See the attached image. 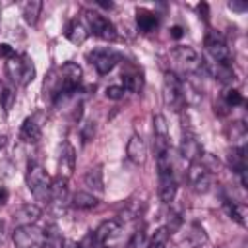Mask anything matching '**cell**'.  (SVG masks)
<instances>
[{"mask_svg":"<svg viewBox=\"0 0 248 248\" xmlns=\"http://www.w3.org/2000/svg\"><path fill=\"white\" fill-rule=\"evenodd\" d=\"M203 145L200 143V140L194 134H184L182 141H180V155L188 161V163H196L202 159L203 155Z\"/></svg>","mask_w":248,"mask_h":248,"instance_id":"7c38bea8","label":"cell"},{"mask_svg":"<svg viewBox=\"0 0 248 248\" xmlns=\"http://www.w3.org/2000/svg\"><path fill=\"white\" fill-rule=\"evenodd\" d=\"M225 209H227V213L231 215V219H234L238 225H246V221H244V211L234 203V202H231V200H225Z\"/></svg>","mask_w":248,"mask_h":248,"instance_id":"4dcf8cb0","label":"cell"},{"mask_svg":"<svg viewBox=\"0 0 248 248\" xmlns=\"http://www.w3.org/2000/svg\"><path fill=\"white\" fill-rule=\"evenodd\" d=\"M6 143H8V138H6L4 134H2V136H0V149H2V147H4Z\"/></svg>","mask_w":248,"mask_h":248,"instance_id":"7bdbcfd3","label":"cell"},{"mask_svg":"<svg viewBox=\"0 0 248 248\" xmlns=\"http://www.w3.org/2000/svg\"><path fill=\"white\" fill-rule=\"evenodd\" d=\"M124 87L122 85H108L107 89H105V95H107V99H112V101H118V99H122L124 97Z\"/></svg>","mask_w":248,"mask_h":248,"instance_id":"e575fe53","label":"cell"},{"mask_svg":"<svg viewBox=\"0 0 248 248\" xmlns=\"http://www.w3.org/2000/svg\"><path fill=\"white\" fill-rule=\"evenodd\" d=\"M143 246H145V232H143V229H140L132 234V238L128 242V248H143Z\"/></svg>","mask_w":248,"mask_h":248,"instance_id":"836d02e7","label":"cell"},{"mask_svg":"<svg viewBox=\"0 0 248 248\" xmlns=\"http://www.w3.org/2000/svg\"><path fill=\"white\" fill-rule=\"evenodd\" d=\"M12 240L16 248H45V231L37 225L16 227Z\"/></svg>","mask_w":248,"mask_h":248,"instance_id":"8992f818","label":"cell"},{"mask_svg":"<svg viewBox=\"0 0 248 248\" xmlns=\"http://www.w3.org/2000/svg\"><path fill=\"white\" fill-rule=\"evenodd\" d=\"M126 157L136 163V165H143L145 159H147V145H145V140L140 136V134H132L128 143H126Z\"/></svg>","mask_w":248,"mask_h":248,"instance_id":"8fae6325","label":"cell"},{"mask_svg":"<svg viewBox=\"0 0 248 248\" xmlns=\"http://www.w3.org/2000/svg\"><path fill=\"white\" fill-rule=\"evenodd\" d=\"M170 58L174 66L186 74H205V62L192 46H174L170 50Z\"/></svg>","mask_w":248,"mask_h":248,"instance_id":"3957f363","label":"cell"},{"mask_svg":"<svg viewBox=\"0 0 248 248\" xmlns=\"http://www.w3.org/2000/svg\"><path fill=\"white\" fill-rule=\"evenodd\" d=\"M229 167L236 174L246 170V147H232L229 151Z\"/></svg>","mask_w":248,"mask_h":248,"instance_id":"d4e9b609","label":"cell"},{"mask_svg":"<svg viewBox=\"0 0 248 248\" xmlns=\"http://www.w3.org/2000/svg\"><path fill=\"white\" fill-rule=\"evenodd\" d=\"M41 217V207L37 203H23L14 211V223L17 227L25 225H35Z\"/></svg>","mask_w":248,"mask_h":248,"instance_id":"5bb4252c","label":"cell"},{"mask_svg":"<svg viewBox=\"0 0 248 248\" xmlns=\"http://www.w3.org/2000/svg\"><path fill=\"white\" fill-rule=\"evenodd\" d=\"M122 87L124 91H130V93H140L141 87H143V78H141V72L138 70H132V72H122Z\"/></svg>","mask_w":248,"mask_h":248,"instance_id":"7402d4cb","label":"cell"},{"mask_svg":"<svg viewBox=\"0 0 248 248\" xmlns=\"http://www.w3.org/2000/svg\"><path fill=\"white\" fill-rule=\"evenodd\" d=\"M41 8H43V2L41 0H27L21 4V16L25 19L27 25H35L37 19H39V14H41Z\"/></svg>","mask_w":248,"mask_h":248,"instance_id":"603a6c76","label":"cell"},{"mask_svg":"<svg viewBox=\"0 0 248 248\" xmlns=\"http://www.w3.org/2000/svg\"><path fill=\"white\" fill-rule=\"evenodd\" d=\"M19 136L23 141L27 143H37L41 140V126L35 122V118H25L23 124H21V130H19Z\"/></svg>","mask_w":248,"mask_h":248,"instance_id":"ffe728a7","label":"cell"},{"mask_svg":"<svg viewBox=\"0 0 248 248\" xmlns=\"http://www.w3.org/2000/svg\"><path fill=\"white\" fill-rule=\"evenodd\" d=\"M163 101L169 108L180 112L184 108V97H182V79L174 72L163 74Z\"/></svg>","mask_w":248,"mask_h":248,"instance_id":"5b68a950","label":"cell"},{"mask_svg":"<svg viewBox=\"0 0 248 248\" xmlns=\"http://www.w3.org/2000/svg\"><path fill=\"white\" fill-rule=\"evenodd\" d=\"M219 248H221V246H219Z\"/></svg>","mask_w":248,"mask_h":248,"instance_id":"7dc6e473","label":"cell"},{"mask_svg":"<svg viewBox=\"0 0 248 248\" xmlns=\"http://www.w3.org/2000/svg\"><path fill=\"white\" fill-rule=\"evenodd\" d=\"M170 238V229L169 227H161L155 231V234L151 236L149 244L145 248H167V242Z\"/></svg>","mask_w":248,"mask_h":248,"instance_id":"4316f807","label":"cell"},{"mask_svg":"<svg viewBox=\"0 0 248 248\" xmlns=\"http://www.w3.org/2000/svg\"><path fill=\"white\" fill-rule=\"evenodd\" d=\"M8 198H10L8 190H6L4 186H0V205H6V203H8Z\"/></svg>","mask_w":248,"mask_h":248,"instance_id":"ab89813d","label":"cell"},{"mask_svg":"<svg viewBox=\"0 0 248 248\" xmlns=\"http://www.w3.org/2000/svg\"><path fill=\"white\" fill-rule=\"evenodd\" d=\"M72 205L76 209H93L97 203H99V198L89 194V192H76L72 198H70Z\"/></svg>","mask_w":248,"mask_h":248,"instance_id":"484cf974","label":"cell"},{"mask_svg":"<svg viewBox=\"0 0 248 248\" xmlns=\"http://www.w3.org/2000/svg\"><path fill=\"white\" fill-rule=\"evenodd\" d=\"M203 46H205V52L209 54V58L213 60L211 64H221V66H231V60H232V54H231V48L227 45V41L223 39L221 33L209 29L205 33V39H203Z\"/></svg>","mask_w":248,"mask_h":248,"instance_id":"277c9868","label":"cell"},{"mask_svg":"<svg viewBox=\"0 0 248 248\" xmlns=\"http://www.w3.org/2000/svg\"><path fill=\"white\" fill-rule=\"evenodd\" d=\"M0 56L2 58H12V56H16V50H14V46H10L8 43H0Z\"/></svg>","mask_w":248,"mask_h":248,"instance_id":"8d00e7d4","label":"cell"},{"mask_svg":"<svg viewBox=\"0 0 248 248\" xmlns=\"http://www.w3.org/2000/svg\"><path fill=\"white\" fill-rule=\"evenodd\" d=\"M0 244H2V242H0Z\"/></svg>","mask_w":248,"mask_h":248,"instance_id":"bcb514c9","label":"cell"},{"mask_svg":"<svg viewBox=\"0 0 248 248\" xmlns=\"http://www.w3.org/2000/svg\"><path fill=\"white\" fill-rule=\"evenodd\" d=\"M35 79V64L29 56H23V78H21V85H27L29 81Z\"/></svg>","mask_w":248,"mask_h":248,"instance_id":"1f68e13d","label":"cell"},{"mask_svg":"<svg viewBox=\"0 0 248 248\" xmlns=\"http://www.w3.org/2000/svg\"><path fill=\"white\" fill-rule=\"evenodd\" d=\"M25 180H27L29 192L33 194V198L39 203H50V184H52V178L46 174V170L41 165L29 163Z\"/></svg>","mask_w":248,"mask_h":248,"instance_id":"7a4b0ae2","label":"cell"},{"mask_svg":"<svg viewBox=\"0 0 248 248\" xmlns=\"http://www.w3.org/2000/svg\"><path fill=\"white\" fill-rule=\"evenodd\" d=\"M186 238H188V242H190L194 248H200L202 244L207 242V234H205L203 227H200V225H192L190 231H188V234H186Z\"/></svg>","mask_w":248,"mask_h":248,"instance_id":"83f0119b","label":"cell"},{"mask_svg":"<svg viewBox=\"0 0 248 248\" xmlns=\"http://www.w3.org/2000/svg\"><path fill=\"white\" fill-rule=\"evenodd\" d=\"M157 169H159V200L163 203H170L176 196V180L172 172L170 149L157 153Z\"/></svg>","mask_w":248,"mask_h":248,"instance_id":"6da1fadb","label":"cell"},{"mask_svg":"<svg viewBox=\"0 0 248 248\" xmlns=\"http://www.w3.org/2000/svg\"><path fill=\"white\" fill-rule=\"evenodd\" d=\"M229 8H231V10H234V12H246V10H248L244 2H234V0H232V2H229Z\"/></svg>","mask_w":248,"mask_h":248,"instance_id":"74e56055","label":"cell"},{"mask_svg":"<svg viewBox=\"0 0 248 248\" xmlns=\"http://www.w3.org/2000/svg\"><path fill=\"white\" fill-rule=\"evenodd\" d=\"M62 248H81V246H79V242H76V240H64V242H62Z\"/></svg>","mask_w":248,"mask_h":248,"instance_id":"60d3db41","label":"cell"},{"mask_svg":"<svg viewBox=\"0 0 248 248\" xmlns=\"http://www.w3.org/2000/svg\"><path fill=\"white\" fill-rule=\"evenodd\" d=\"M95 248H108L107 244H95Z\"/></svg>","mask_w":248,"mask_h":248,"instance_id":"ee69618b","label":"cell"},{"mask_svg":"<svg viewBox=\"0 0 248 248\" xmlns=\"http://www.w3.org/2000/svg\"><path fill=\"white\" fill-rule=\"evenodd\" d=\"M6 76L16 81V83H21V78H23V56L19 58L17 54L8 58L6 60Z\"/></svg>","mask_w":248,"mask_h":248,"instance_id":"cb8c5ba5","label":"cell"},{"mask_svg":"<svg viewBox=\"0 0 248 248\" xmlns=\"http://www.w3.org/2000/svg\"><path fill=\"white\" fill-rule=\"evenodd\" d=\"M76 170V149L66 141L62 145V151H60V159H58V176L60 178H70Z\"/></svg>","mask_w":248,"mask_h":248,"instance_id":"4fadbf2b","label":"cell"},{"mask_svg":"<svg viewBox=\"0 0 248 248\" xmlns=\"http://www.w3.org/2000/svg\"><path fill=\"white\" fill-rule=\"evenodd\" d=\"M0 16H2V4H0Z\"/></svg>","mask_w":248,"mask_h":248,"instance_id":"f6af8a7d","label":"cell"},{"mask_svg":"<svg viewBox=\"0 0 248 248\" xmlns=\"http://www.w3.org/2000/svg\"><path fill=\"white\" fill-rule=\"evenodd\" d=\"M85 21H87V29H89L95 37H99V39H103V41H114V39L118 37L114 23H112L108 17L101 16L99 12L87 10V12H85Z\"/></svg>","mask_w":248,"mask_h":248,"instance_id":"52a82bcc","label":"cell"},{"mask_svg":"<svg viewBox=\"0 0 248 248\" xmlns=\"http://www.w3.org/2000/svg\"><path fill=\"white\" fill-rule=\"evenodd\" d=\"M87 60L101 76H105V74L112 72V68L120 62V56H118V52H114L110 48H95L93 52L87 54Z\"/></svg>","mask_w":248,"mask_h":248,"instance_id":"9c48e42d","label":"cell"},{"mask_svg":"<svg viewBox=\"0 0 248 248\" xmlns=\"http://www.w3.org/2000/svg\"><path fill=\"white\" fill-rule=\"evenodd\" d=\"M97 4H99L101 8H107V10H110V8H112V2H103V0H99Z\"/></svg>","mask_w":248,"mask_h":248,"instance_id":"b9f144b4","label":"cell"},{"mask_svg":"<svg viewBox=\"0 0 248 248\" xmlns=\"http://www.w3.org/2000/svg\"><path fill=\"white\" fill-rule=\"evenodd\" d=\"M14 99H16L14 91H12L10 87H4L2 93H0V107H2V110H4L6 114L10 112V108H12V105H14Z\"/></svg>","mask_w":248,"mask_h":248,"instance_id":"d6a6232c","label":"cell"},{"mask_svg":"<svg viewBox=\"0 0 248 248\" xmlns=\"http://www.w3.org/2000/svg\"><path fill=\"white\" fill-rule=\"evenodd\" d=\"M136 23H138V29L141 33H151L157 29L159 25V17L155 12L151 10H145V8H138L136 10Z\"/></svg>","mask_w":248,"mask_h":248,"instance_id":"e0dca14e","label":"cell"},{"mask_svg":"<svg viewBox=\"0 0 248 248\" xmlns=\"http://www.w3.org/2000/svg\"><path fill=\"white\" fill-rule=\"evenodd\" d=\"M153 145H155V151L157 153H163V151H169L170 145H169V124H167V118L163 114H155L153 116Z\"/></svg>","mask_w":248,"mask_h":248,"instance_id":"30bf717a","label":"cell"},{"mask_svg":"<svg viewBox=\"0 0 248 248\" xmlns=\"http://www.w3.org/2000/svg\"><path fill=\"white\" fill-rule=\"evenodd\" d=\"M45 248H62V236L56 225H50L45 229Z\"/></svg>","mask_w":248,"mask_h":248,"instance_id":"f1b7e54d","label":"cell"},{"mask_svg":"<svg viewBox=\"0 0 248 248\" xmlns=\"http://www.w3.org/2000/svg\"><path fill=\"white\" fill-rule=\"evenodd\" d=\"M83 184L87 186V192L93 196H103L105 192V180H103V170L101 167H91L83 174Z\"/></svg>","mask_w":248,"mask_h":248,"instance_id":"2e32d148","label":"cell"},{"mask_svg":"<svg viewBox=\"0 0 248 248\" xmlns=\"http://www.w3.org/2000/svg\"><path fill=\"white\" fill-rule=\"evenodd\" d=\"M229 138L232 141V147H246V138H248V130L246 124L242 120H236L229 126Z\"/></svg>","mask_w":248,"mask_h":248,"instance_id":"44dd1931","label":"cell"},{"mask_svg":"<svg viewBox=\"0 0 248 248\" xmlns=\"http://www.w3.org/2000/svg\"><path fill=\"white\" fill-rule=\"evenodd\" d=\"M186 176H188V182H190L192 190L198 192V194H207L213 188V172L209 169H205L200 161L188 165Z\"/></svg>","mask_w":248,"mask_h":248,"instance_id":"ba28073f","label":"cell"},{"mask_svg":"<svg viewBox=\"0 0 248 248\" xmlns=\"http://www.w3.org/2000/svg\"><path fill=\"white\" fill-rule=\"evenodd\" d=\"M89 37V29L81 19H72L66 27V39L74 45H81L85 43V39Z\"/></svg>","mask_w":248,"mask_h":248,"instance_id":"ac0fdd59","label":"cell"},{"mask_svg":"<svg viewBox=\"0 0 248 248\" xmlns=\"http://www.w3.org/2000/svg\"><path fill=\"white\" fill-rule=\"evenodd\" d=\"M244 103V99H242V95L238 93V89H227L225 93H223V105L227 107V108H234V107H238V105H242Z\"/></svg>","mask_w":248,"mask_h":248,"instance_id":"f546056e","label":"cell"},{"mask_svg":"<svg viewBox=\"0 0 248 248\" xmlns=\"http://www.w3.org/2000/svg\"><path fill=\"white\" fill-rule=\"evenodd\" d=\"M120 232V221L118 219H107L93 231V242L95 244H107L110 238L118 236Z\"/></svg>","mask_w":248,"mask_h":248,"instance_id":"9a60e30c","label":"cell"},{"mask_svg":"<svg viewBox=\"0 0 248 248\" xmlns=\"http://www.w3.org/2000/svg\"><path fill=\"white\" fill-rule=\"evenodd\" d=\"M68 202V180L66 178H54L50 184V203L64 207Z\"/></svg>","mask_w":248,"mask_h":248,"instance_id":"d6986e66","label":"cell"},{"mask_svg":"<svg viewBox=\"0 0 248 248\" xmlns=\"http://www.w3.org/2000/svg\"><path fill=\"white\" fill-rule=\"evenodd\" d=\"M184 35V29L180 27V25H172L170 27V37H174V39H180Z\"/></svg>","mask_w":248,"mask_h":248,"instance_id":"f35d334b","label":"cell"},{"mask_svg":"<svg viewBox=\"0 0 248 248\" xmlns=\"http://www.w3.org/2000/svg\"><path fill=\"white\" fill-rule=\"evenodd\" d=\"M93 136H95V122H93V120H87V122L81 126V140H83V143L91 141Z\"/></svg>","mask_w":248,"mask_h":248,"instance_id":"d590c367","label":"cell"}]
</instances>
